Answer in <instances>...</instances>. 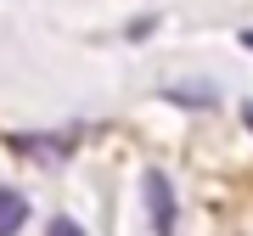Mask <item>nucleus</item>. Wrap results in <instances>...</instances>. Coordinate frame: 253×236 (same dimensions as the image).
I'll list each match as a JSON object with an SVG mask.
<instances>
[{
  "label": "nucleus",
  "mask_w": 253,
  "mask_h": 236,
  "mask_svg": "<svg viewBox=\"0 0 253 236\" xmlns=\"http://www.w3.org/2000/svg\"><path fill=\"white\" fill-rule=\"evenodd\" d=\"M6 146L17 157H34V163H68V152L79 146V129H62V135H6Z\"/></svg>",
  "instance_id": "f257e3e1"
},
{
  "label": "nucleus",
  "mask_w": 253,
  "mask_h": 236,
  "mask_svg": "<svg viewBox=\"0 0 253 236\" xmlns=\"http://www.w3.org/2000/svg\"><path fill=\"white\" fill-rule=\"evenodd\" d=\"M141 191H146V214H152V231L158 236H174V186L163 169H146L141 174Z\"/></svg>",
  "instance_id": "f03ea898"
},
{
  "label": "nucleus",
  "mask_w": 253,
  "mask_h": 236,
  "mask_svg": "<svg viewBox=\"0 0 253 236\" xmlns=\"http://www.w3.org/2000/svg\"><path fill=\"white\" fill-rule=\"evenodd\" d=\"M28 225V197L11 186H0V236H17Z\"/></svg>",
  "instance_id": "7ed1b4c3"
},
{
  "label": "nucleus",
  "mask_w": 253,
  "mask_h": 236,
  "mask_svg": "<svg viewBox=\"0 0 253 236\" xmlns=\"http://www.w3.org/2000/svg\"><path fill=\"white\" fill-rule=\"evenodd\" d=\"M169 101H180V107H208L214 101V90H163Z\"/></svg>",
  "instance_id": "20e7f679"
},
{
  "label": "nucleus",
  "mask_w": 253,
  "mask_h": 236,
  "mask_svg": "<svg viewBox=\"0 0 253 236\" xmlns=\"http://www.w3.org/2000/svg\"><path fill=\"white\" fill-rule=\"evenodd\" d=\"M45 236H84V231H79V225H73V219H62V214H56V219H51V225H45Z\"/></svg>",
  "instance_id": "39448f33"
},
{
  "label": "nucleus",
  "mask_w": 253,
  "mask_h": 236,
  "mask_svg": "<svg viewBox=\"0 0 253 236\" xmlns=\"http://www.w3.org/2000/svg\"><path fill=\"white\" fill-rule=\"evenodd\" d=\"M242 124H248V129H253V101H242Z\"/></svg>",
  "instance_id": "423d86ee"
},
{
  "label": "nucleus",
  "mask_w": 253,
  "mask_h": 236,
  "mask_svg": "<svg viewBox=\"0 0 253 236\" xmlns=\"http://www.w3.org/2000/svg\"><path fill=\"white\" fill-rule=\"evenodd\" d=\"M242 45H248V51H253V34H242Z\"/></svg>",
  "instance_id": "0eeeda50"
}]
</instances>
